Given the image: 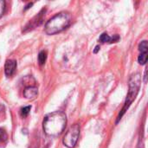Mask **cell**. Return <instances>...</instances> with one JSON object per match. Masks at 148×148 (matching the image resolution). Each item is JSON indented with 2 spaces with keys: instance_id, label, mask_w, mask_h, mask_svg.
Instances as JSON below:
<instances>
[{
  "instance_id": "7c38bea8",
  "label": "cell",
  "mask_w": 148,
  "mask_h": 148,
  "mask_svg": "<svg viewBox=\"0 0 148 148\" xmlns=\"http://www.w3.org/2000/svg\"><path fill=\"white\" fill-rule=\"evenodd\" d=\"M7 139H8V135H7L6 132L3 129L0 128V143L5 142L7 140Z\"/></svg>"
},
{
  "instance_id": "9a60e30c",
  "label": "cell",
  "mask_w": 148,
  "mask_h": 148,
  "mask_svg": "<svg viewBox=\"0 0 148 148\" xmlns=\"http://www.w3.org/2000/svg\"><path fill=\"white\" fill-rule=\"evenodd\" d=\"M32 4H33V3H29V4H28V5L25 7V9H24V10H27V9H29V6H31Z\"/></svg>"
},
{
  "instance_id": "30bf717a",
  "label": "cell",
  "mask_w": 148,
  "mask_h": 148,
  "mask_svg": "<svg viewBox=\"0 0 148 148\" xmlns=\"http://www.w3.org/2000/svg\"><path fill=\"white\" fill-rule=\"evenodd\" d=\"M147 61V53H140V55L138 57L139 63L141 65H144L146 64Z\"/></svg>"
},
{
  "instance_id": "277c9868",
  "label": "cell",
  "mask_w": 148,
  "mask_h": 148,
  "mask_svg": "<svg viewBox=\"0 0 148 148\" xmlns=\"http://www.w3.org/2000/svg\"><path fill=\"white\" fill-rule=\"evenodd\" d=\"M80 125L75 124L69 127L68 132L66 133L64 138H63V144L69 148H73L77 143L79 136H80Z\"/></svg>"
},
{
  "instance_id": "52a82bcc",
  "label": "cell",
  "mask_w": 148,
  "mask_h": 148,
  "mask_svg": "<svg viewBox=\"0 0 148 148\" xmlns=\"http://www.w3.org/2000/svg\"><path fill=\"white\" fill-rule=\"evenodd\" d=\"M120 40V36L118 35H114L113 36H109L107 33H103L102 35H101L99 41L101 42H109V43H113V42H116Z\"/></svg>"
},
{
  "instance_id": "3957f363",
  "label": "cell",
  "mask_w": 148,
  "mask_h": 148,
  "mask_svg": "<svg viewBox=\"0 0 148 148\" xmlns=\"http://www.w3.org/2000/svg\"><path fill=\"white\" fill-rule=\"evenodd\" d=\"M140 82H141V77H140V74H134L130 77V79H129V88H128L127 99H126L125 104L123 106V108L121 109V113L119 114V115L117 117L116 123H118L121 121L122 116L125 114V113L127 111V109L129 108V107L131 106V104L133 103V101L136 98V96L139 93V90H140Z\"/></svg>"
},
{
  "instance_id": "8fae6325",
  "label": "cell",
  "mask_w": 148,
  "mask_h": 148,
  "mask_svg": "<svg viewBox=\"0 0 148 148\" xmlns=\"http://www.w3.org/2000/svg\"><path fill=\"white\" fill-rule=\"evenodd\" d=\"M30 109H31V107L30 106H27V107H24V108H23L22 109H21V116L22 117H26V116H28V114H29V112H30Z\"/></svg>"
},
{
  "instance_id": "9c48e42d",
  "label": "cell",
  "mask_w": 148,
  "mask_h": 148,
  "mask_svg": "<svg viewBox=\"0 0 148 148\" xmlns=\"http://www.w3.org/2000/svg\"><path fill=\"white\" fill-rule=\"evenodd\" d=\"M139 50L140 51V53H147V50H148L147 41L144 40V41H142V42L139 44Z\"/></svg>"
},
{
  "instance_id": "ba28073f",
  "label": "cell",
  "mask_w": 148,
  "mask_h": 148,
  "mask_svg": "<svg viewBox=\"0 0 148 148\" xmlns=\"http://www.w3.org/2000/svg\"><path fill=\"white\" fill-rule=\"evenodd\" d=\"M47 59V52L44 50H42L38 55V62L40 65H43Z\"/></svg>"
},
{
  "instance_id": "4fadbf2b",
  "label": "cell",
  "mask_w": 148,
  "mask_h": 148,
  "mask_svg": "<svg viewBox=\"0 0 148 148\" xmlns=\"http://www.w3.org/2000/svg\"><path fill=\"white\" fill-rule=\"evenodd\" d=\"M4 10H5V2L0 0V18L3 16V14L4 12Z\"/></svg>"
},
{
  "instance_id": "6da1fadb",
  "label": "cell",
  "mask_w": 148,
  "mask_h": 148,
  "mask_svg": "<svg viewBox=\"0 0 148 148\" xmlns=\"http://www.w3.org/2000/svg\"><path fill=\"white\" fill-rule=\"evenodd\" d=\"M67 117L63 112L56 111L47 114L42 121V129L49 136H59L65 129Z\"/></svg>"
},
{
  "instance_id": "8992f818",
  "label": "cell",
  "mask_w": 148,
  "mask_h": 148,
  "mask_svg": "<svg viewBox=\"0 0 148 148\" xmlns=\"http://www.w3.org/2000/svg\"><path fill=\"white\" fill-rule=\"evenodd\" d=\"M38 95V89L36 87H33V86H29L24 88L23 90V96L26 99H34Z\"/></svg>"
},
{
  "instance_id": "5bb4252c",
  "label": "cell",
  "mask_w": 148,
  "mask_h": 148,
  "mask_svg": "<svg viewBox=\"0 0 148 148\" xmlns=\"http://www.w3.org/2000/svg\"><path fill=\"white\" fill-rule=\"evenodd\" d=\"M99 49H100V46H99V45H97V46L95 47V49L94 50V52H95V53H97Z\"/></svg>"
},
{
  "instance_id": "7a4b0ae2",
  "label": "cell",
  "mask_w": 148,
  "mask_h": 148,
  "mask_svg": "<svg viewBox=\"0 0 148 148\" xmlns=\"http://www.w3.org/2000/svg\"><path fill=\"white\" fill-rule=\"evenodd\" d=\"M72 22V16L69 12H60L51 17L45 24V32L48 35H55L67 29Z\"/></svg>"
},
{
  "instance_id": "2e32d148",
  "label": "cell",
  "mask_w": 148,
  "mask_h": 148,
  "mask_svg": "<svg viewBox=\"0 0 148 148\" xmlns=\"http://www.w3.org/2000/svg\"><path fill=\"white\" fill-rule=\"evenodd\" d=\"M144 78H145V82H147V70L145 71V75H144Z\"/></svg>"
},
{
  "instance_id": "5b68a950",
  "label": "cell",
  "mask_w": 148,
  "mask_h": 148,
  "mask_svg": "<svg viewBox=\"0 0 148 148\" xmlns=\"http://www.w3.org/2000/svg\"><path fill=\"white\" fill-rule=\"evenodd\" d=\"M16 69V62L15 60H7L4 65V72L7 77L13 75Z\"/></svg>"
}]
</instances>
